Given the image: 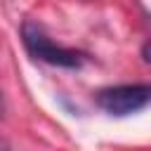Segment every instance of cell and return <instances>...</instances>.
<instances>
[{"label":"cell","instance_id":"cell-2","mask_svg":"<svg viewBox=\"0 0 151 151\" xmlns=\"http://www.w3.org/2000/svg\"><path fill=\"white\" fill-rule=\"evenodd\" d=\"M151 101V85L149 83H127V85H113L97 92V104L109 116H132L142 111Z\"/></svg>","mask_w":151,"mask_h":151},{"label":"cell","instance_id":"cell-1","mask_svg":"<svg viewBox=\"0 0 151 151\" xmlns=\"http://www.w3.org/2000/svg\"><path fill=\"white\" fill-rule=\"evenodd\" d=\"M21 38H24V45L31 52V57H35V59H40L45 64L64 66V68H78L83 64V59H85L76 50H68V47H61V45L52 42L45 35V31L33 21H26L21 26Z\"/></svg>","mask_w":151,"mask_h":151},{"label":"cell","instance_id":"cell-4","mask_svg":"<svg viewBox=\"0 0 151 151\" xmlns=\"http://www.w3.org/2000/svg\"><path fill=\"white\" fill-rule=\"evenodd\" d=\"M2 113H5V99H2V92H0V118H2Z\"/></svg>","mask_w":151,"mask_h":151},{"label":"cell","instance_id":"cell-3","mask_svg":"<svg viewBox=\"0 0 151 151\" xmlns=\"http://www.w3.org/2000/svg\"><path fill=\"white\" fill-rule=\"evenodd\" d=\"M142 59H144L146 64H151V40L144 42V47H142Z\"/></svg>","mask_w":151,"mask_h":151}]
</instances>
